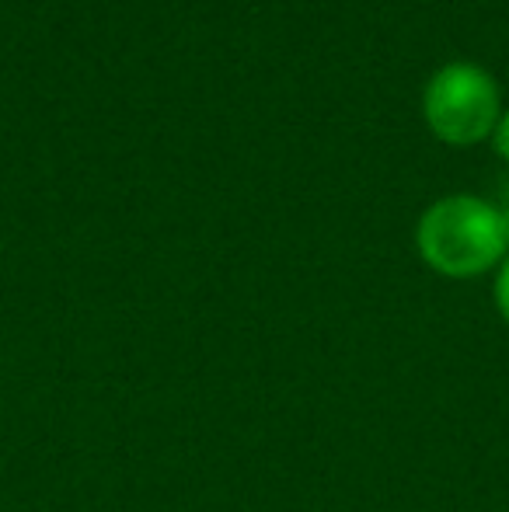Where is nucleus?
Here are the masks:
<instances>
[{
	"mask_svg": "<svg viewBox=\"0 0 509 512\" xmlns=\"http://www.w3.org/2000/svg\"><path fill=\"white\" fill-rule=\"evenodd\" d=\"M415 244L440 276L471 279L503 262L509 237L492 203L478 196H447L422 213Z\"/></svg>",
	"mask_w": 509,
	"mask_h": 512,
	"instance_id": "nucleus-1",
	"label": "nucleus"
},
{
	"mask_svg": "<svg viewBox=\"0 0 509 512\" xmlns=\"http://www.w3.org/2000/svg\"><path fill=\"white\" fill-rule=\"evenodd\" d=\"M422 115L443 143L471 147L492 136L503 115V102H499V88L489 70L475 63H447L429 77Z\"/></svg>",
	"mask_w": 509,
	"mask_h": 512,
	"instance_id": "nucleus-2",
	"label": "nucleus"
},
{
	"mask_svg": "<svg viewBox=\"0 0 509 512\" xmlns=\"http://www.w3.org/2000/svg\"><path fill=\"white\" fill-rule=\"evenodd\" d=\"M496 307L509 324V258L503 262V269H499V276H496Z\"/></svg>",
	"mask_w": 509,
	"mask_h": 512,
	"instance_id": "nucleus-3",
	"label": "nucleus"
},
{
	"mask_svg": "<svg viewBox=\"0 0 509 512\" xmlns=\"http://www.w3.org/2000/svg\"><path fill=\"white\" fill-rule=\"evenodd\" d=\"M492 143H496L499 157H506V161H509V108L499 115L496 129H492Z\"/></svg>",
	"mask_w": 509,
	"mask_h": 512,
	"instance_id": "nucleus-4",
	"label": "nucleus"
},
{
	"mask_svg": "<svg viewBox=\"0 0 509 512\" xmlns=\"http://www.w3.org/2000/svg\"><path fill=\"white\" fill-rule=\"evenodd\" d=\"M499 209V216H503V227H506V237H509V182H503V189H499V203H492Z\"/></svg>",
	"mask_w": 509,
	"mask_h": 512,
	"instance_id": "nucleus-5",
	"label": "nucleus"
}]
</instances>
